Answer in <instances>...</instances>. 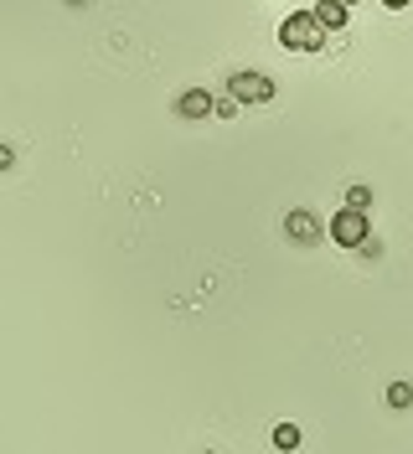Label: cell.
<instances>
[{"label": "cell", "instance_id": "15", "mask_svg": "<svg viewBox=\"0 0 413 454\" xmlns=\"http://www.w3.org/2000/svg\"><path fill=\"white\" fill-rule=\"evenodd\" d=\"M341 5H357V0H341Z\"/></svg>", "mask_w": 413, "mask_h": 454}, {"label": "cell", "instance_id": "2", "mask_svg": "<svg viewBox=\"0 0 413 454\" xmlns=\"http://www.w3.org/2000/svg\"><path fill=\"white\" fill-rule=\"evenodd\" d=\"M227 93L238 98V104H269L279 88L269 73H258V67H238V73H227Z\"/></svg>", "mask_w": 413, "mask_h": 454}, {"label": "cell", "instance_id": "7", "mask_svg": "<svg viewBox=\"0 0 413 454\" xmlns=\"http://www.w3.org/2000/svg\"><path fill=\"white\" fill-rule=\"evenodd\" d=\"M387 408H393V413L413 408V382H387Z\"/></svg>", "mask_w": 413, "mask_h": 454}, {"label": "cell", "instance_id": "1", "mask_svg": "<svg viewBox=\"0 0 413 454\" xmlns=\"http://www.w3.org/2000/svg\"><path fill=\"white\" fill-rule=\"evenodd\" d=\"M326 42H330V31L315 21V11H290L279 21V47L284 52H321Z\"/></svg>", "mask_w": 413, "mask_h": 454}, {"label": "cell", "instance_id": "8", "mask_svg": "<svg viewBox=\"0 0 413 454\" xmlns=\"http://www.w3.org/2000/svg\"><path fill=\"white\" fill-rule=\"evenodd\" d=\"M274 450H300V428L295 424H274Z\"/></svg>", "mask_w": 413, "mask_h": 454}, {"label": "cell", "instance_id": "5", "mask_svg": "<svg viewBox=\"0 0 413 454\" xmlns=\"http://www.w3.org/2000/svg\"><path fill=\"white\" fill-rule=\"evenodd\" d=\"M212 104H218V98H212L207 88H187V93L176 98V114H181V119H212Z\"/></svg>", "mask_w": 413, "mask_h": 454}, {"label": "cell", "instance_id": "4", "mask_svg": "<svg viewBox=\"0 0 413 454\" xmlns=\"http://www.w3.org/2000/svg\"><path fill=\"white\" fill-rule=\"evenodd\" d=\"M284 238H290V248H315V243L326 238V223H321L310 207H295V212L284 217Z\"/></svg>", "mask_w": 413, "mask_h": 454}, {"label": "cell", "instance_id": "3", "mask_svg": "<svg viewBox=\"0 0 413 454\" xmlns=\"http://www.w3.org/2000/svg\"><path fill=\"white\" fill-rule=\"evenodd\" d=\"M330 243H341V248H357L361 238H367V232H372V217H367V212H361V207H341V212H336V217H330Z\"/></svg>", "mask_w": 413, "mask_h": 454}, {"label": "cell", "instance_id": "12", "mask_svg": "<svg viewBox=\"0 0 413 454\" xmlns=\"http://www.w3.org/2000/svg\"><path fill=\"white\" fill-rule=\"evenodd\" d=\"M16 166V150H11V145H0V170H11Z\"/></svg>", "mask_w": 413, "mask_h": 454}, {"label": "cell", "instance_id": "6", "mask_svg": "<svg viewBox=\"0 0 413 454\" xmlns=\"http://www.w3.org/2000/svg\"><path fill=\"white\" fill-rule=\"evenodd\" d=\"M346 11H352V5H341V0H321V5H315V21L326 31H341L346 27Z\"/></svg>", "mask_w": 413, "mask_h": 454}, {"label": "cell", "instance_id": "14", "mask_svg": "<svg viewBox=\"0 0 413 454\" xmlns=\"http://www.w3.org/2000/svg\"><path fill=\"white\" fill-rule=\"evenodd\" d=\"M62 5H73V11H78V5H88V0H62Z\"/></svg>", "mask_w": 413, "mask_h": 454}, {"label": "cell", "instance_id": "10", "mask_svg": "<svg viewBox=\"0 0 413 454\" xmlns=\"http://www.w3.org/2000/svg\"><path fill=\"white\" fill-rule=\"evenodd\" d=\"M357 254H361V258H372V263H377V258H383V238H377V232H367V238H361V243H357Z\"/></svg>", "mask_w": 413, "mask_h": 454}, {"label": "cell", "instance_id": "11", "mask_svg": "<svg viewBox=\"0 0 413 454\" xmlns=\"http://www.w3.org/2000/svg\"><path fill=\"white\" fill-rule=\"evenodd\" d=\"M243 109V104H238V98H233V93H227V98H218V104H212V114H222V119H233V114Z\"/></svg>", "mask_w": 413, "mask_h": 454}, {"label": "cell", "instance_id": "13", "mask_svg": "<svg viewBox=\"0 0 413 454\" xmlns=\"http://www.w3.org/2000/svg\"><path fill=\"white\" fill-rule=\"evenodd\" d=\"M387 11H403V5H413V0H383Z\"/></svg>", "mask_w": 413, "mask_h": 454}, {"label": "cell", "instance_id": "9", "mask_svg": "<svg viewBox=\"0 0 413 454\" xmlns=\"http://www.w3.org/2000/svg\"><path fill=\"white\" fill-rule=\"evenodd\" d=\"M346 207H361V212H372V186H346Z\"/></svg>", "mask_w": 413, "mask_h": 454}]
</instances>
